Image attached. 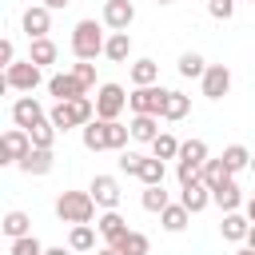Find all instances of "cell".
I'll use <instances>...</instances> for the list:
<instances>
[{
    "label": "cell",
    "instance_id": "1",
    "mask_svg": "<svg viewBox=\"0 0 255 255\" xmlns=\"http://www.w3.org/2000/svg\"><path fill=\"white\" fill-rule=\"evenodd\" d=\"M52 128L56 131H68V128H84L88 120H96V104L88 96H76V100H56L52 112H48Z\"/></svg>",
    "mask_w": 255,
    "mask_h": 255
},
{
    "label": "cell",
    "instance_id": "2",
    "mask_svg": "<svg viewBox=\"0 0 255 255\" xmlns=\"http://www.w3.org/2000/svg\"><path fill=\"white\" fill-rule=\"evenodd\" d=\"M56 215H60V223H92V215H96V199H92V191H60V199H56Z\"/></svg>",
    "mask_w": 255,
    "mask_h": 255
},
{
    "label": "cell",
    "instance_id": "3",
    "mask_svg": "<svg viewBox=\"0 0 255 255\" xmlns=\"http://www.w3.org/2000/svg\"><path fill=\"white\" fill-rule=\"evenodd\" d=\"M72 52H76V60H96V56H104V28H100L96 20H80V24L72 28Z\"/></svg>",
    "mask_w": 255,
    "mask_h": 255
},
{
    "label": "cell",
    "instance_id": "4",
    "mask_svg": "<svg viewBox=\"0 0 255 255\" xmlns=\"http://www.w3.org/2000/svg\"><path fill=\"white\" fill-rule=\"evenodd\" d=\"M92 104H96V120H120V112L128 108V92L120 84H100Z\"/></svg>",
    "mask_w": 255,
    "mask_h": 255
},
{
    "label": "cell",
    "instance_id": "5",
    "mask_svg": "<svg viewBox=\"0 0 255 255\" xmlns=\"http://www.w3.org/2000/svg\"><path fill=\"white\" fill-rule=\"evenodd\" d=\"M28 151H32V139H28V131H24V128H12V131H4V135H0V167L20 163Z\"/></svg>",
    "mask_w": 255,
    "mask_h": 255
},
{
    "label": "cell",
    "instance_id": "6",
    "mask_svg": "<svg viewBox=\"0 0 255 255\" xmlns=\"http://www.w3.org/2000/svg\"><path fill=\"white\" fill-rule=\"evenodd\" d=\"M4 76H8V84H12L16 92H36V84L44 80V76H40V64H32V60H12V64L4 68Z\"/></svg>",
    "mask_w": 255,
    "mask_h": 255
},
{
    "label": "cell",
    "instance_id": "7",
    "mask_svg": "<svg viewBox=\"0 0 255 255\" xmlns=\"http://www.w3.org/2000/svg\"><path fill=\"white\" fill-rule=\"evenodd\" d=\"M163 92H167V88H159V84H143V88H135V92L128 96V108H131L135 116H159Z\"/></svg>",
    "mask_w": 255,
    "mask_h": 255
},
{
    "label": "cell",
    "instance_id": "8",
    "mask_svg": "<svg viewBox=\"0 0 255 255\" xmlns=\"http://www.w3.org/2000/svg\"><path fill=\"white\" fill-rule=\"evenodd\" d=\"M199 80H203V96L207 100H223L231 92V68L227 64H207V72Z\"/></svg>",
    "mask_w": 255,
    "mask_h": 255
},
{
    "label": "cell",
    "instance_id": "9",
    "mask_svg": "<svg viewBox=\"0 0 255 255\" xmlns=\"http://www.w3.org/2000/svg\"><path fill=\"white\" fill-rule=\"evenodd\" d=\"M12 120H16V128H32V124H40V120H48V112H44V104L32 96V92H24L16 104H12Z\"/></svg>",
    "mask_w": 255,
    "mask_h": 255
},
{
    "label": "cell",
    "instance_id": "10",
    "mask_svg": "<svg viewBox=\"0 0 255 255\" xmlns=\"http://www.w3.org/2000/svg\"><path fill=\"white\" fill-rule=\"evenodd\" d=\"M20 24H24L28 40H40V36H48V32H52V8H44V4H32V8H24Z\"/></svg>",
    "mask_w": 255,
    "mask_h": 255
},
{
    "label": "cell",
    "instance_id": "11",
    "mask_svg": "<svg viewBox=\"0 0 255 255\" xmlns=\"http://www.w3.org/2000/svg\"><path fill=\"white\" fill-rule=\"evenodd\" d=\"M92 199H96V207H104V211H112V207H120V183H116V175H96L92 179Z\"/></svg>",
    "mask_w": 255,
    "mask_h": 255
},
{
    "label": "cell",
    "instance_id": "12",
    "mask_svg": "<svg viewBox=\"0 0 255 255\" xmlns=\"http://www.w3.org/2000/svg\"><path fill=\"white\" fill-rule=\"evenodd\" d=\"M96 231L104 235V243H108V247H116V243H120V239H124L131 227H128V219H124V215L112 207V211H104V215L96 219Z\"/></svg>",
    "mask_w": 255,
    "mask_h": 255
},
{
    "label": "cell",
    "instance_id": "13",
    "mask_svg": "<svg viewBox=\"0 0 255 255\" xmlns=\"http://www.w3.org/2000/svg\"><path fill=\"white\" fill-rule=\"evenodd\" d=\"M135 20V4L131 0H108L104 4V24L112 32H128V24Z\"/></svg>",
    "mask_w": 255,
    "mask_h": 255
},
{
    "label": "cell",
    "instance_id": "14",
    "mask_svg": "<svg viewBox=\"0 0 255 255\" xmlns=\"http://www.w3.org/2000/svg\"><path fill=\"white\" fill-rule=\"evenodd\" d=\"M16 167H20L24 175H48V171L56 167V155H52V147H32Z\"/></svg>",
    "mask_w": 255,
    "mask_h": 255
},
{
    "label": "cell",
    "instance_id": "15",
    "mask_svg": "<svg viewBox=\"0 0 255 255\" xmlns=\"http://www.w3.org/2000/svg\"><path fill=\"white\" fill-rule=\"evenodd\" d=\"M48 92H52L56 100H76V96H88V88L76 80V72H60V76H52V80H48Z\"/></svg>",
    "mask_w": 255,
    "mask_h": 255
},
{
    "label": "cell",
    "instance_id": "16",
    "mask_svg": "<svg viewBox=\"0 0 255 255\" xmlns=\"http://www.w3.org/2000/svg\"><path fill=\"white\" fill-rule=\"evenodd\" d=\"M211 203H215V207H223V211H239V203H243V191H239L235 175H231V179H223V183L211 191Z\"/></svg>",
    "mask_w": 255,
    "mask_h": 255
},
{
    "label": "cell",
    "instance_id": "17",
    "mask_svg": "<svg viewBox=\"0 0 255 255\" xmlns=\"http://www.w3.org/2000/svg\"><path fill=\"white\" fill-rule=\"evenodd\" d=\"M191 112V100L183 96V92H163V104H159V120H183Z\"/></svg>",
    "mask_w": 255,
    "mask_h": 255
},
{
    "label": "cell",
    "instance_id": "18",
    "mask_svg": "<svg viewBox=\"0 0 255 255\" xmlns=\"http://www.w3.org/2000/svg\"><path fill=\"white\" fill-rule=\"evenodd\" d=\"M247 227H251V219H247V215H239V211H223L219 231H223V239H227V243H243V239H247Z\"/></svg>",
    "mask_w": 255,
    "mask_h": 255
},
{
    "label": "cell",
    "instance_id": "19",
    "mask_svg": "<svg viewBox=\"0 0 255 255\" xmlns=\"http://www.w3.org/2000/svg\"><path fill=\"white\" fill-rule=\"evenodd\" d=\"M179 203H183L191 215H199V211L211 203V187H203V183H183V195H179Z\"/></svg>",
    "mask_w": 255,
    "mask_h": 255
},
{
    "label": "cell",
    "instance_id": "20",
    "mask_svg": "<svg viewBox=\"0 0 255 255\" xmlns=\"http://www.w3.org/2000/svg\"><path fill=\"white\" fill-rule=\"evenodd\" d=\"M104 56L116 60V64H124V60L131 56V36H128V32H112V36L104 40Z\"/></svg>",
    "mask_w": 255,
    "mask_h": 255
},
{
    "label": "cell",
    "instance_id": "21",
    "mask_svg": "<svg viewBox=\"0 0 255 255\" xmlns=\"http://www.w3.org/2000/svg\"><path fill=\"white\" fill-rule=\"evenodd\" d=\"M159 116H131V124H128V131H131V139H139V143H151L155 135H159V124H155Z\"/></svg>",
    "mask_w": 255,
    "mask_h": 255
},
{
    "label": "cell",
    "instance_id": "22",
    "mask_svg": "<svg viewBox=\"0 0 255 255\" xmlns=\"http://www.w3.org/2000/svg\"><path fill=\"white\" fill-rule=\"evenodd\" d=\"M84 147L88 151H108V124L104 120H88L84 124Z\"/></svg>",
    "mask_w": 255,
    "mask_h": 255
},
{
    "label": "cell",
    "instance_id": "23",
    "mask_svg": "<svg viewBox=\"0 0 255 255\" xmlns=\"http://www.w3.org/2000/svg\"><path fill=\"white\" fill-rule=\"evenodd\" d=\"M219 159H223V167H227L231 175H239L243 167H251V151H247L243 143H231V147H223V155H219Z\"/></svg>",
    "mask_w": 255,
    "mask_h": 255
},
{
    "label": "cell",
    "instance_id": "24",
    "mask_svg": "<svg viewBox=\"0 0 255 255\" xmlns=\"http://www.w3.org/2000/svg\"><path fill=\"white\" fill-rule=\"evenodd\" d=\"M163 175H167L163 159H159V155H143V163H139L135 179H143V187H151V183H163Z\"/></svg>",
    "mask_w": 255,
    "mask_h": 255
},
{
    "label": "cell",
    "instance_id": "25",
    "mask_svg": "<svg viewBox=\"0 0 255 255\" xmlns=\"http://www.w3.org/2000/svg\"><path fill=\"white\" fill-rule=\"evenodd\" d=\"M223 179H231V171L223 167V159H203V167H199V183L215 191V187H219Z\"/></svg>",
    "mask_w": 255,
    "mask_h": 255
},
{
    "label": "cell",
    "instance_id": "26",
    "mask_svg": "<svg viewBox=\"0 0 255 255\" xmlns=\"http://www.w3.org/2000/svg\"><path fill=\"white\" fill-rule=\"evenodd\" d=\"M187 219H191V211H187L183 203H167V207L159 211V223H163V231H183V227H187Z\"/></svg>",
    "mask_w": 255,
    "mask_h": 255
},
{
    "label": "cell",
    "instance_id": "27",
    "mask_svg": "<svg viewBox=\"0 0 255 255\" xmlns=\"http://www.w3.org/2000/svg\"><path fill=\"white\" fill-rule=\"evenodd\" d=\"M0 227H4V235H8V239L32 235V219H28V211H8V215L0 219Z\"/></svg>",
    "mask_w": 255,
    "mask_h": 255
},
{
    "label": "cell",
    "instance_id": "28",
    "mask_svg": "<svg viewBox=\"0 0 255 255\" xmlns=\"http://www.w3.org/2000/svg\"><path fill=\"white\" fill-rule=\"evenodd\" d=\"M56 56H60V48L48 40V36H40V40H32V52H28V60L32 64H40V68H48V64H56Z\"/></svg>",
    "mask_w": 255,
    "mask_h": 255
},
{
    "label": "cell",
    "instance_id": "29",
    "mask_svg": "<svg viewBox=\"0 0 255 255\" xmlns=\"http://www.w3.org/2000/svg\"><path fill=\"white\" fill-rule=\"evenodd\" d=\"M68 251H96V231H92V223H76V227H72Z\"/></svg>",
    "mask_w": 255,
    "mask_h": 255
},
{
    "label": "cell",
    "instance_id": "30",
    "mask_svg": "<svg viewBox=\"0 0 255 255\" xmlns=\"http://www.w3.org/2000/svg\"><path fill=\"white\" fill-rule=\"evenodd\" d=\"M116 251H120V255H147V251H151V239H147L143 231H128V235L116 243Z\"/></svg>",
    "mask_w": 255,
    "mask_h": 255
},
{
    "label": "cell",
    "instance_id": "31",
    "mask_svg": "<svg viewBox=\"0 0 255 255\" xmlns=\"http://www.w3.org/2000/svg\"><path fill=\"white\" fill-rule=\"evenodd\" d=\"M155 80H159V64H155V60H147V56H143V60H135V64H131V84H135V88L155 84Z\"/></svg>",
    "mask_w": 255,
    "mask_h": 255
},
{
    "label": "cell",
    "instance_id": "32",
    "mask_svg": "<svg viewBox=\"0 0 255 255\" xmlns=\"http://www.w3.org/2000/svg\"><path fill=\"white\" fill-rule=\"evenodd\" d=\"M203 72H207V64H203L199 52H183V56H179V76H183V80H199Z\"/></svg>",
    "mask_w": 255,
    "mask_h": 255
},
{
    "label": "cell",
    "instance_id": "33",
    "mask_svg": "<svg viewBox=\"0 0 255 255\" xmlns=\"http://www.w3.org/2000/svg\"><path fill=\"white\" fill-rule=\"evenodd\" d=\"M28 139H32V147H52V143H56V128H52V120L32 124V128H28Z\"/></svg>",
    "mask_w": 255,
    "mask_h": 255
},
{
    "label": "cell",
    "instance_id": "34",
    "mask_svg": "<svg viewBox=\"0 0 255 255\" xmlns=\"http://www.w3.org/2000/svg\"><path fill=\"white\" fill-rule=\"evenodd\" d=\"M151 155H159V159H175V155H179V139H175L171 131H159V135L151 139Z\"/></svg>",
    "mask_w": 255,
    "mask_h": 255
},
{
    "label": "cell",
    "instance_id": "35",
    "mask_svg": "<svg viewBox=\"0 0 255 255\" xmlns=\"http://www.w3.org/2000/svg\"><path fill=\"white\" fill-rule=\"evenodd\" d=\"M108 124V151H124L128 147V124H120V120H104Z\"/></svg>",
    "mask_w": 255,
    "mask_h": 255
},
{
    "label": "cell",
    "instance_id": "36",
    "mask_svg": "<svg viewBox=\"0 0 255 255\" xmlns=\"http://www.w3.org/2000/svg\"><path fill=\"white\" fill-rule=\"evenodd\" d=\"M171 199H167V191H163V183H151V187H143V211H163Z\"/></svg>",
    "mask_w": 255,
    "mask_h": 255
},
{
    "label": "cell",
    "instance_id": "37",
    "mask_svg": "<svg viewBox=\"0 0 255 255\" xmlns=\"http://www.w3.org/2000/svg\"><path fill=\"white\" fill-rule=\"evenodd\" d=\"M179 159L203 167V159H207V143H203V139H187V143H179Z\"/></svg>",
    "mask_w": 255,
    "mask_h": 255
},
{
    "label": "cell",
    "instance_id": "38",
    "mask_svg": "<svg viewBox=\"0 0 255 255\" xmlns=\"http://www.w3.org/2000/svg\"><path fill=\"white\" fill-rule=\"evenodd\" d=\"M8 255H44V247H40V239H36V235H20V239H12Z\"/></svg>",
    "mask_w": 255,
    "mask_h": 255
},
{
    "label": "cell",
    "instance_id": "39",
    "mask_svg": "<svg viewBox=\"0 0 255 255\" xmlns=\"http://www.w3.org/2000/svg\"><path fill=\"white\" fill-rule=\"evenodd\" d=\"M72 72H76V80H80L84 88H96V64H92V60H80Z\"/></svg>",
    "mask_w": 255,
    "mask_h": 255
},
{
    "label": "cell",
    "instance_id": "40",
    "mask_svg": "<svg viewBox=\"0 0 255 255\" xmlns=\"http://www.w3.org/2000/svg\"><path fill=\"white\" fill-rule=\"evenodd\" d=\"M207 12L215 20H231L235 16V0H207Z\"/></svg>",
    "mask_w": 255,
    "mask_h": 255
},
{
    "label": "cell",
    "instance_id": "41",
    "mask_svg": "<svg viewBox=\"0 0 255 255\" xmlns=\"http://www.w3.org/2000/svg\"><path fill=\"white\" fill-rule=\"evenodd\" d=\"M139 163H143V155H139V151H128V147L120 151V171L135 175V171H139Z\"/></svg>",
    "mask_w": 255,
    "mask_h": 255
},
{
    "label": "cell",
    "instance_id": "42",
    "mask_svg": "<svg viewBox=\"0 0 255 255\" xmlns=\"http://www.w3.org/2000/svg\"><path fill=\"white\" fill-rule=\"evenodd\" d=\"M175 175H179V187H183V183H199V163H187V159H179Z\"/></svg>",
    "mask_w": 255,
    "mask_h": 255
},
{
    "label": "cell",
    "instance_id": "43",
    "mask_svg": "<svg viewBox=\"0 0 255 255\" xmlns=\"http://www.w3.org/2000/svg\"><path fill=\"white\" fill-rule=\"evenodd\" d=\"M12 60H16V48H12V40H0V64L8 68Z\"/></svg>",
    "mask_w": 255,
    "mask_h": 255
},
{
    "label": "cell",
    "instance_id": "44",
    "mask_svg": "<svg viewBox=\"0 0 255 255\" xmlns=\"http://www.w3.org/2000/svg\"><path fill=\"white\" fill-rule=\"evenodd\" d=\"M40 4H44V8H52V12H56V8H68V4H72V0H40Z\"/></svg>",
    "mask_w": 255,
    "mask_h": 255
},
{
    "label": "cell",
    "instance_id": "45",
    "mask_svg": "<svg viewBox=\"0 0 255 255\" xmlns=\"http://www.w3.org/2000/svg\"><path fill=\"white\" fill-rule=\"evenodd\" d=\"M247 219H251V223H255V195H251V199H247Z\"/></svg>",
    "mask_w": 255,
    "mask_h": 255
},
{
    "label": "cell",
    "instance_id": "46",
    "mask_svg": "<svg viewBox=\"0 0 255 255\" xmlns=\"http://www.w3.org/2000/svg\"><path fill=\"white\" fill-rule=\"evenodd\" d=\"M247 247H251V251H255V223H251V227H247Z\"/></svg>",
    "mask_w": 255,
    "mask_h": 255
},
{
    "label": "cell",
    "instance_id": "47",
    "mask_svg": "<svg viewBox=\"0 0 255 255\" xmlns=\"http://www.w3.org/2000/svg\"><path fill=\"white\" fill-rule=\"evenodd\" d=\"M8 88H12V84H8V76H0V96H8Z\"/></svg>",
    "mask_w": 255,
    "mask_h": 255
},
{
    "label": "cell",
    "instance_id": "48",
    "mask_svg": "<svg viewBox=\"0 0 255 255\" xmlns=\"http://www.w3.org/2000/svg\"><path fill=\"white\" fill-rule=\"evenodd\" d=\"M44 255H68L64 247H44Z\"/></svg>",
    "mask_w": 255,
    "mask_h": 255
},
{
    "label": "cell",
    "instance_id": "49",
    "mask_svg": "<svg viewBox=\"0 0 255 255\" xmlns=\"http://www.w3.org/2000/svg\"><path fill=\"white\" fill-rule=\"evenodd\" d=\"M96 255H120V251H116V247H100Z\"/></svg>",
    "mask_w": 255,
    "mask_h": 255
},
{
    "label": "cell",
    "instance_id": "50",
    "mask_svg": "<svg viewBox=\"0 0 255 255\" xmlns=\"http://www.w3.org/2000/svg\"><path fill=\"white\" fill-rule=\"evenodd\" d=\"M235 255H255V251H251V247H239V251H235Z\"/></svg>",
    "mask_w": 255,
    "mask_h": 255
},
{
    "label": "cell",
    "instance_id": "51",
    "mask_svg": "<svg viewBox=\"0 0 255 255\" xmlns=\"http://www.w3.org/2000/svg\"><path fill=\"white\" fill-rule=\"evenodd\" d=\"M155 4H175V0H155Z\"/></svg>",
    "mask_w": 255,
    "mask_h": 255
},
{
    "label": "cell",
    "instance_id": "52",
    "mask_svg": "<svg viewBox=\"0 0 255 255\" xmlns=\"http://www.w3.org/2000/svg\"><path fill=\"white\" fill-rule=\"evenodd\" d=\"M251 171H255V155H251Z\"/></svg>",
    "mask_w": 255,
    "mask_h": 255
},
{
    "label": "cell",
    "instance_id": "53",
    "mask_svg": "<svg viewBox=\"0 0 255 255\" xmlns=\"http://www.w3.org/2000/svg\"><path fill=\"white\" fill-rule=\"evenodd\" d=\"M0 76H4V64H0Z\"/></svg>",
    "mask_w": 255,
    "mask_h": 255
},
{
    "label": "cell",
    "instance_id": "54",
    "mask_svg": "<svg viewBox=\"0 0 255 255\" xmlns=\"http://www.w3.org/2000/svg\"><path fill=\"white\" fill-rule=\"evenodd\" d=\"M0 235H4V227H0Z\"/></svg>",
    "mask_w": 255,
    "mask_h": 255
}]
</instances>
